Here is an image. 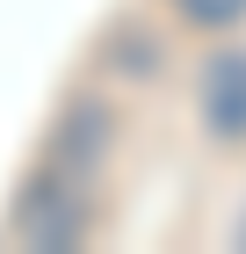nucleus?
<instances>
[{
    "instance_id": "f257e3e1",
    "label": "nucleus",
    "mask_w": 246,
    "mask_h": 254,
    "mask_svg": "<svg viewBox=\"0 0 246 254\" xmlns=\"http://www.w3.org/2000/svg\"><path fill=\"white\" fill-rule=\"evenodd\" d=\"M80 225H87V203H80V189L65 182V167H51V182H29L15 203V233L29 240V247H73Z\"/></svg>"
},
{
    "instance_id": "f03ea898",
    "label": "nucleus",
    "mask_w": 246,
    "mask_h": 254,
    "mask_svg": "<svg viewBox=\"0 0 246 254\" xmlns=\"http://www.w3.org/2000/svg\"><path fill=\"white\" fill-rule=\"evenodd\" d=\"M203 124L225 145L246 138V51H225V59L203 65Z\"/></svg>"
},
{
    "instance_id": "7ed1b4c3",
    "label": "nucleus",
    "mask_w": 246,
    "mask_h": 254,
    "mask_svg": "<svg viewBox=\"0 0 246 254\" xmlns=\"http://www.w3.org/2000/svg\"><path fill=\"white\" fill-rule=\"evenodd\" d=\"M101 153H109V109H101V102H73V109H65V131H58V145H51V160L65 167V175H87Z\"/></svg>"
},
{
    "instance_id": "20e7f679",
    "label": "nucleus",
    "mask_w": 246,
    "mask_h": 254,
    "mask_svg": "<svg viewBox=\"0 0 246 254\" xmlns=\"http://www.w3.org/2000/svg\"><path fill=\"white\" fill-rule=\"evenodd\" d=\"M181 7V22H196V29H232V22L246 15V0H174Z\"/></svg>"
}]
</instances>
